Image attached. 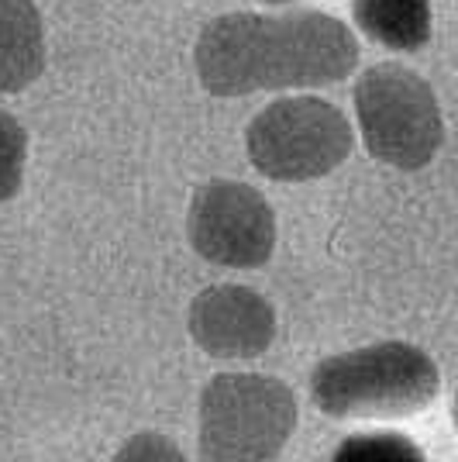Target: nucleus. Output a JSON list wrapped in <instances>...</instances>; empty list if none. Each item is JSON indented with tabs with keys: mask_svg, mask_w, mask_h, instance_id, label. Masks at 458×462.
<instances>
[{
	"mask_svg": "<svg viewBox=\"0 0 458 462\" xmlns=\"http://www.w3.org/2000/svg\"><path fill=\"white\" fill-rule=\"evenodd\" d=\"M187 238L200 259L224 270H259L276 252V211L242 180H210L193 193Z\"/></svg>",
	"mask_w": 458,
	"mask_h": 462,
	"instance_id": "423d86ee",
	"label": "nucleus"
},
{
	"mask_svg": "<svg viewBox=\"0 0 458 462\" xmlns=\"http://www.w3.org/2000/svg\"><path fill=\"white\" fill-rule=\"evenodd\" d=\"M352 149V121L325 97H279L266 104L245 128L249 162L279 183H307L334 173Z\"/></svg>",
	"mask_w": 458,
	"mask_h": 462,
	"instance_id": "39448f33",
	"label": "nucleus"
},
{
	"mask_svg": "<svg viewBox=\"0 0 458 462\" xmlns=\"http://www.w3.org/2000/svg\"><path fill=\"white\" fill-rule=\"evenodd\" d=\"M28 166V132L14 115L0 111V204L18 197Z\"/></svg>",
	"mask_w": 458,
	"mask_h": 462,
	"instance_id": "9b49d317",
	"label": "nucleus"
},
{
	"mask_svg": "<svg viewBox=\"0 0 458 462\" xmlns=\"http://www.w3.org/2000/svg\"><path fill=\"white\" fill-rule=\"evenodd\" d=\"M441 373L424 348L376 342L321 359L310 373L314 404L334 421H400L435 404Z\"/></svg>",
	"mask_w": 458,
	"mask_h": 462,
	"instance_id": "f03ea898",
	"label": "nucleus"
},
{
	"mask_svg": "<svg viewBox=\"0 0 458 462\" xmlns=\"http://www.w3.org/2000/svg\"><path fill=\"white\" fill-rule=\"evenodd\" d=\"M331 462H427L414 439L400 431H365V435H348Z\"/></svg>",
	"mask_w": 458,
	"mask_h": 462,
	"instance_id": "9d476101",
	"label": "nucleus"
},
{
	"mask_svg": "<svg viewBox=\"0 0 458 462\" xmlns=\"http://www.w3.org/2000/svg\"><path fill=\"white\" fill-rule=\"evenodd\" d=\"M297 428V397L266 373H217L200 393V459L276 462Z\"/></svg>",
	"mask_w": 458,
	"mask_h": 462,
	"instance_id": "7ed1b4c3",
	"label": "nucleus"
},
{
	"mask_svg": "<svg viewBox=\"0 0 458 462\" xmlns=\"http://www.w3.org/2000/svg\"><path fill=\"white\" fill-rule=\"evenodd\" d=\"M49 42L35 0H0V94H21L45 73Z\"/></svg>",
	"mask_w": 458,
	"mask_h": 462,
	"instance_id": "6e6552de",
	"label": "nucleus"
},
{
	"mask_svg": "<svg viewBox=\"0 0 458 462\" xmlns=\"http://www.w3.org/2000/svg\"><path fill=\"white\" fill-rule=\"evenodd\" d=\"M262 4H297V0H262Z\"/></svg>",
	"mask_w": 458,
	"mask_h": 462,
	"instance_id": "4468645a",
	"label": "nucleus"
},
{
	"mask_svg": "<svg viewBox=\"0 0 458 462\" xmlns=\"http://www.w3.org/2000/svg\"><path fill=\"white\" fill-rule=\"evenodd\" d=\"M355 121L365 152L403 173L424 170L444 142V117L431 83L400 62L369 66L355 90Z\"/></svg>",
	"mask_w": 458,
	"mask_h": 462,
	"instance_id": "20e7f679",
	"label": "nucleus"
},
{
	"mask_svg": "<svg viewBox=\"0 0 458 462\" xmlns=\"http://www.w3.org/2000/svg\"><path fill=\"white\" fill-rule=\"evenodd\" d=\"M359 39L325 11H231L207 21L193 45V69L214 97L331 87L355 73Z\"/></svg>",
	"mask_w": 458,
	"mask_h": 462,
	"instance_id": "f257e3e1",
	"label": "nucleus"
},
{
	"mask_svg": "<svg viewBox=\"0 0 458 462\" xmlns=\"http://www.w3.org/2000/svg\"><path fill=\"white\" fill-rule=\"evenodd\" d=\"M452 424H455L458 431V390H455V401H452Z\"/></svg>",
	"mask_w": 458,
	"mask_h": 462,
	"instance_id": "ddd939ff",
	"label": "nucleus"
},
{
	"mask_svg": "<svg viewBox=\"0 0 458 462\" xmlns=\"http://www.w3.org/2000/svg\"><path fill=\"white\" fill-rule=\"evenodd\" d=\"M187 328L193 346L214 359H255L276 338V308L259 290L217 283L193 297Z\"/></svg>",
	"mask_w": 458,
	"mask_h": 462,
	"instance_id": "0eeeda50",
	"label": "nucleus"
},
{
	"mask_svg": "<svg viewBox=\"0 0 458 462\" xmlns=\"http://www.w3.org/2000/svg\"><path fill=\"white\" fill-rule=\"evenodd\" d=\"M111 462H187L183 448L172 442L169 435L159 431H138L134 439L121 445Z\"/></svg>",
	"mask_w": 458,
	"mask_h": 462,
	"instance_id": "f8f14e48",
	"label": "nucleus"
},
{
	"mask_svg": "<svg viewBox=\"0 0 458 462\" xmlns=\"http://www.w3.org/2000/svg\"><path fill=\"white\" fill-rule=\"evenodd\" d=\"M352 21L389 52H417L431 42V0H352Z\"/></svg>",
	"mask_w": 458,
	"mask_h": 462,
	"instance_id": "1a4fd4ad",
	"label": "nucleus"
}]
</instances>
